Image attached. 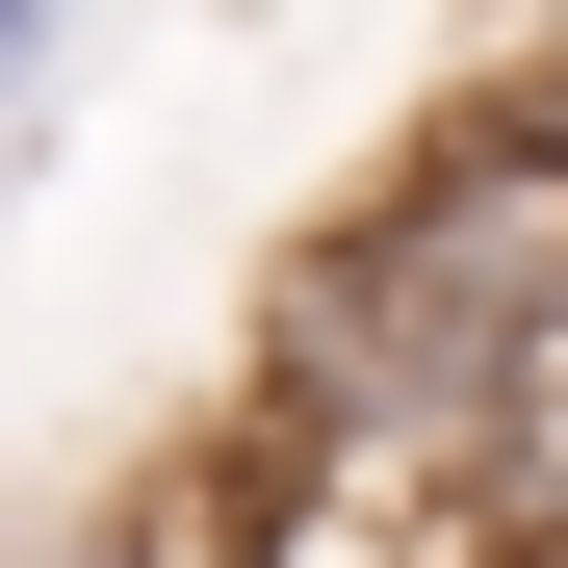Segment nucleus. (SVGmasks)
<instances>
[{
	"label": "nucleus",
	"instance_id": "1",
	"mask_svg": "<svg viewBox=\"0 0 568 568\" xmlns=\"http://www.w3.org/2000/svg\"><path fill=\"white\" fill-rule=\"evenodd\" d=\"M27 27H52V0H0V78H27Z\"/></svg>",
	"mask_w": 568,
	"mask_h": 568
}]
</instances>
